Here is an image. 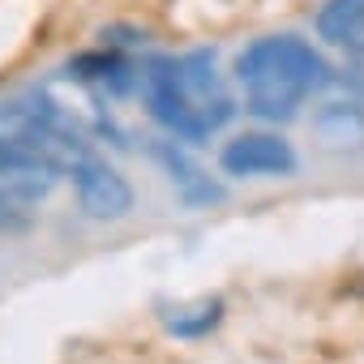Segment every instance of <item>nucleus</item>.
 <instances>
[{"label":"nucleus","mask_w":364,"mask_h":364,"mask_svg":"<svg viewBox=\"0 0 364 364\" xmlns=\"http://www.w3.org/2000/svg\"><path fill=\"white\" fill-rule=\"evenodd\" d=\"M236 77L245 86V99H249L253 116H262V120H291L296 107L313 90L330 86L334 73L313 52V43H304L296 35H270V39L249 43L236 56Z\"/></svg>","instance_id":"nucleus-1"},{"label":"nucleus","mask_w":364,"mask_h":364,"mask_svg":"<svg viewBox=\"0 0 364 364\" xmlns=\"http://www.w3.org/2000/svg\"><path fill=\"white\" fill-rule=\"evenodd\" d=\"M0 146L52 171H73L77 163L90 159V146L82 141L73 120L56 112L48 95L31 103H0Z\"/></svg>","instance_id":"nucleus-2"},{"label":"nucleus","mask_w":364,"mask_h":364,"mask_svg":"<svg viewBox=\"0 0 364 364\" xmlns=\"http://www.w3.org/2000/svg\"><path fill=\"white\" fill-rule=\"evenodd\" d=\"M141 86H146V107H150V116H154L167 133H176L180 141H206V137H210V129L202 124V116L193 112L185 86H180L176 60H150L146 73H141Z\"/></svg>","instance_id":"nucleus-3"},{"label":"nucleus","mask_w":364,"mask_h":364,"mask_svg":"<svg viewBox=\"0 0 364 364\" xmlns=\"http://www.w3.org/2000/svg\"><path fill=\"white\" fill-rule=\"evenodd\" d=\"M219 167L228 176H240V180H257V176H279L283 180V176H296L300 154L279 133H240L236 141L223 146Z\"/></svg>","instance_id":"nucleus-4"},{"label":"nucleus","mask_w":364,"mask_h":364,"mask_svg":"<svg viewBox=\"0 0 364 364\" xmlns=\"http://www.w3.org/2000/svg\"><path fill=\"white\" fill-rule=\"evenodd\" d=\"M73 189H77V206L90 215V219H103V223H112V219H124L129 210H133V185L116 171V167H107L103 159H86V163H77L73 171Z\"/></svg>","instance_id":"nucleus-5"},{"label":"nucleus","mask_w":364,"mask_h":364,"mask_svg":"<svg viewBox=\"0 0 364 364\" xmlns=\"http://www.w3.org/2000/svg\"><path fill=\"white\" fill-rule=\"evenodd\" d=\"M180 69V86H185L193 112L202 116V124L215 133L219 124L232 120V99L219 90V77H215V56L210 52H189L185 60H176Z\"/></svg>","instance_id":"nucleus-6"},{"label":"nucleus","mask_w":364,"mask_h":364,"mask_svg":"<svg viewBox=\"0 0 364 364\" xmlns=\"http://www.w3.org/2000/svg\"><path fill=\"white\" fill-rule=\"evenodd\" d=\"M154 159L163 163L167 180H171V189L176 198L185 202L189 210H206V206H219L223 202V185H215V180L180 150L176 141H154Z\"/></svg>","instance_id":"nucleus-7"},{"label":"nucleus","mask_w":364,"mask_h":364,"mask_svg":"<svg viewBox=\"0 0 364 364\" xmlns=\"http://www.w3.org/2000/svg\"><path fill=\"white\" fill-rule=\"evenodd\" d=\"M56 176L60 171H52L43 163H31V159L0 146V219H5V210L14 202H43L56 189Z\"/></svg>","instance_id":"nucleus-8"},{"label":"nucleus","mask_w":364,"mask_h":364,"mask_svg":"<svg viewBox=\"0 0 364 364\" xmlns=\"http://www.w3.org/2000/svg\"><path fill=\"white\" fill-rule=\"evenodd\" d=\"M317 146L334 154H364V107L355 99L347 103H321L309 120Z\"/></svg>","instance_id":"nucleus-9"},{"label":"nucleus","mask_w":364,"mask_h":364,"mask_svg":"<svg viewBox=\"0 0 364 364\" xmlns=\"http://www.w3.org/2000/svg\"><path fill=\"white\" fill-rule=\"evenodd\" d=\"M317 35L334 48H364V0H326L317 14Z\"/></svg>","instance_id":"nucleus-10"},{"label":"nucleus","mask_w":364,"mask_h":364,"mask_svg":"<svg viewBox=\"0 0 364 364\" xmlns=\"http://www.w3.org/2000/svg\"><path fill=\"white\" fill-rule=\"evenodd\" d=\"M223 313H228L223 296H202V300H193V304H185V309H171V313H163V330H167L171 338L198 343V338H206L210 330H219Z\"/></svg>","instance_id":"nucleus-11"},{"label":"nucleus","mask_w":364,"mask_h":364,"mask_svg":"<svg viewBox=\"0 0 364 364\" xmlns=\"http://www.w3.org/2000/svg\"><path fill=\"white\" fill-rule=\"evenodd\" d=\"M129 65L116 56V52H82V56H73L69 60V77H77V82H112V86H129Z\"/></svg>","instance_id":"nucleus-12"},{"label":"nucleus","mask_w":364,"mask_h":364,"mask_svg":"<svg viewBox=\"0 0 364 364\" xmlns=\"http://www.w3.org/2000/svg\"><path fill=\"white\" fill-rule=\"evenodd\" d=\"M0 223H5V219H0Z\"/></svg>","instance_id":"nucleus-13"}]
</instances>
